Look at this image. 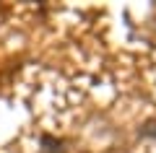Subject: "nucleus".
Segmentation results:
<instances>
[{"label":"nucleus","mask_w":156,"mask_h":153,"mask_svg":"<svg viewBox=\"0 0 156 153\" xmlns=\"http://www.w3.org/2000/svg\"><path fill=\"white\" fill-rule=\"evenodd\" d=\"M138 135L140 137H156V120H148L138 127Z\"/></svg>","instance_id":"nucleus-1"}]
</instances>
